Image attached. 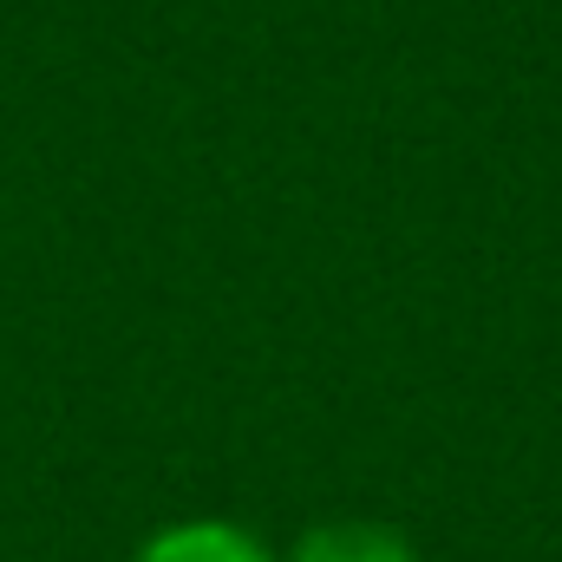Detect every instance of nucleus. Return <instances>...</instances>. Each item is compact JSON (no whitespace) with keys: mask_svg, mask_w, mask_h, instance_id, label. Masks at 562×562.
<instances>
[{"mask_svg":"<svg viewBox=\"0 0 562 562\" xmlns=\"http://www.w3.org/2000/svg\"><path fill=\"white\" fill-rule=\"evenodd\" d=\"M132 562H276V550L229 517H177L150 530L132 550Z\"/></svg>","mask_w":562,"mask_h":562,"instance_id":"1","label":"nucleus"},{"mask_svg":"<svg viewBox=\"0 0 562 562\" xmlns=\"http://www.w3.org/2000/svg\"><path fill=\"white\" fill-rule=\"evenodd\" d=\"M288 562H419L413 537L400 524H373V517H334L294 537Z\"/></svg>","mask_w":562,"mask_h":562,"instance_id":"2","label":"nucleus"}]
</instances>
